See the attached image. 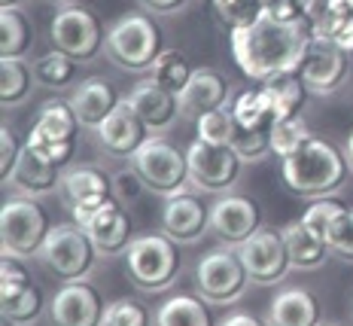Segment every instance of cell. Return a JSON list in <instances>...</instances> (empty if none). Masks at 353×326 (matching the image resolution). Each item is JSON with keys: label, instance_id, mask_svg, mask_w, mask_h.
Listing matches in <instances>:
<instances>
[{"label": "cell", "instance_id": "obj_1", "mask_svg": "<svg viewBox=\"0 0 353 326\" xmlns=\"http://www.w3.org/2000/svg\"><path fill=\"white\" fill-rule=\"evenodd\" d=\"M311 43H314L311 16L283 21L271 16L268 10H262V16L253 25L232 31L234 61L256 83H268V79L299 73Z\"/></svg>", "mask_w": 353, "mask_h": 326}, {"label": "cell", "instance_id": "obj_2", "mask_svg": "<svg viewBox=\"0 0 353 326\" xmlns=\"http://www.w3.org/2000/svg\"><path fill=\"white\" fill-rule=\"evenodd\" d=\"M347 155L314 135L283 159V183L301 198H329L347 180Z\"/></svg>", "mask_w": 353, "mask_h": 326}, {"label": "cell", "instance_id": "obj_3", "mask_svg": "<svg viewBox=\"0 0 353 326\" xmlns=\"http://www.w3.org/2000/svg\"><path fill=\"white\" fill-rule=\"evenodd\" d=\"M161 31L143 12H125L110 25L104 40V55L116 68L128 73H143L161 55Z\"/></svg>", "mask_w": 353, "mask_h": 326}, {"label": "cell", "instance_id": "obj_4", "mask_svg": "<svg viewBox=\"0 0 353 326\" xmlns=\"http://www.w3.org/2000/svg\"><path fill=\"white\" fill-rule=\"evenodd\" d=\"M125 271L128 280L141 293H161L180 275V250L176 241L165 232H150L131 241L125 253Z\"/></svg>", "mask_w": 353, "mask_h": 326}, {"label": "cell", "instance_id": "obj_5", "mask_svg": "<svg viewBox=\"0 0 353 326\" xmlns=\"http://www.w3.org/2000/svg\"><path fill=\"white\" fill-rule=\"evenodd\" d=\"M131 174L141 180L146 192L161 198H174L183 195L189 186V159L183 150H176L171 140L156 135L134 153Z\"/></svg>", "mask_w": 353, "mask_h": 326}, {"label": "cell", "instance_id": "obj_6", "mask_svg": "<svg viewBox=\"0 0 353 326\" xmlns=\"http://www.w3.org/2000/svg\"><path fill=\"white\" fill-rule=\"evenodd\" d=\"M49 229L52 226L46 220V211L34 198L16 195L6 198L3 207H0V247H3V256H40Z\"/></svg>", "mask_w": 353, "mask_h": 326}, {"label": "cell", "instance_id": "obj_7", "mask_svg": "<svg viewBox=\"0 0 353 326\" xmlns=\"http://www.w3.org/2000/svg\"><path fill=\"white\" fill-rule=\"evenodd\" d=\"M40 259L64 284L68 280H85L94 271V262H98V247L92 244V238L79 223H64L49 229Z\"/></svg>", "mask_w": 353, "mask_h": 326}, {"label": "cell", "instance_id": "obj_8", "mask_svg": "<svg viewBox=\"0 0 353 326\" xmlns=\"http://www.w3.org/2000/svg\"><path fill=\"white\" fill-rule=\"evenodd\" d=\"M49 37H52V49L70 55L77 64H88L98 58V52L104 49V28H101L98 16L85 6H58L49 25Z\"/></svg>", "mask_w": 353, "mask_h": 326}, {"label": "cell", "instance_id": "obj_9", "mask_svg": "<svg viewBox=\"0 0 353 326\" xmlns=\"http://www.w3.org/2000/svg\"><path fill=\"white\" fill-rule=\"evenodd\" d=\"M186 159H189V183L198 192H210V195H229L234 183L241 180V168H244V159L232 146L208 144L201 137H195L189 144Z\"/></svg>", "mask_w": 353, "mask_h": 326}, {"label": "cell", "instance_id": "obj_10", "mask_svg": "<svg viewBox=\"0 0 353 326\" xmlns=\"http://www.w3.org/2000/svg\"><path fill=\"white\" fill-rule=\"evenodd\" d=\"M247 269L238 256V247H219L201 256L195 269V284L198 293L208 305H232L238 302L247 290Z\"/></svg>", "mask_w": 353, "mask_h": 326}, {"label": "cell", "instance_id": "obj_11", "mask_svg": "<svg viewBox=\"0 0 353 326\" xmlns=\"http://www.w3.org/2000/svg\"><path fill=\"white\" fill-rule=\"evenodd\" d=\"M238 256L247 269V278L259 287L281 284V280L292 271L283 232H277V229H259L253 238H247L238 247Z\"/></svg>", "mask_w": 353, "mask_h": 326}, {"label": "cell", "instance_id": "obj_12", "mask_svg": "<svg viewBox=\"0 0 353 326\" xmlns=\"http://www.w3.org/2000/svg\"><path fill=\"white\" fill-rule=\"evenodd\" d=\"M43 308V293L16 256L0 259V314L16 326H34Z\"/></svg>", "mask_w": 353, "mask_h": 326}, {"label": "cell", "instance_id": "obj_13", "mask_svg": "<svg viewBox=\"0 0 353 326\" xmlns=\"http://www.w3.org/2000/svg\"><path fill=\"white\" fill-rule=\"evenodd\" d=\"M73 220L85 229V235L92 238V244L98 247L101 256L128 253V247H131V220H128V211L122 207L119 198L110 195L107 202H101L98 207H92V211L73 213Z\"/></svg>", "mask_w": 353, "mask_h": 326}, {"label": "cell", "instance_id": "obj_14", "mask_svg": "<svg viewBox=\"0 0 353 326\" xmlns=\"http://www.w3.org/2000/svg\"><path fill=\"white\" fill-rule=\"evenodd\" d=\"M299 77L305 79L307 92H314V95L338 92L344 86V79H347V52L332 40L314 37L311 49H307L305 61H301Z\"/></svg>", "mask_w": 353, "mask_h": 326}, {"label": "cell", "instance_id": "obj_15", "mask_svg": "<svg viewBox=\"0 0 353 326\" xmlns=\"http://www.w3.org/2000/svg\"><path fill=\"white\" fill-rule=\"evenodd\" d=\"M262 229V211L247 195H223L210 207V232L219 241L241 247Z\"/></svg>", "mask_w": 353, "mask_h": 326}, {"label": "cell", "instance_id": "obj_16", "mask_svg": "<svg viewBox=\"0 0 353 326\" xmlns=\"http://www.w3.org/2000/svg\"><path fill=\"white\" fill-rule=\"evenodd\" d=\"M104 311V302L92 284L68 280L49 302V320L52 326H101Z\"/></svg>", "mask_w": 353, "mask_h": 326}, {"label": "cell", "instance_id": "obj_17", "mask_svg": "<svg viewBox=\"0 0 353 326\" xmlns=\"http://www.w3.org/2000/svg\"><path fill=\"white\" fill-rule=\"evenodd\" d=\"M94 135H98V144L107 155H113V159H128V162L134 159V153L152 137L150 128L141 122V116L128 107L125 98L119 107L94 128Z\"/></svg>", "mask_w": 353, "mask_h": 326}, {"label": "cell", "instance_id": "obj_18", "mask_svg": "<svg viewBox=\"0 0 353 326\" xmlns=\"http://www.w3.org/2000/svg\"><path fill=\"white\" fill-rule=\"evenodd\" d=\"M161 232L176 244H195L210 232V207L198 195H174L165 198L161 207Z\"/></svg>", "mask_w": 353, "mask_h": 326}, {"label": "cell", "instance_id": "obj_19", "mask_svg": "<svg viewBox=\"0 0 353 326\" xmlns=\"http://www.w3.org/2000/svg\"><path fill=\"white\" fill-rule=\"evenodd\" d=\"M125 101H128V107L141 116V122L150 128L152 137L165 135V131L176 122V116H183L180 98H176L174 92H168V88H161L159 83H152V79L137 83L128 95H125Z\"/></svg>", "mask_w": 353, "mask_h": 326}, {"label": "cell", "instance_id": "obj_20", "mask_svg": "<svg viewBox=\"0 0 353 326\" xmlns=\"http://www.w3.org/2000/svg\"><path fill=\"white\" fill-rule=\"evenodd\" d=\"M58 195L70 207V213H79L107 202L113 195V186H110V177L98 165H73L61 174Z\"/></svg>", "mask_w": 353, "mask_h": 326}, {"label": "cell", "instance_id": "obj_21", "mask_svg": "<svg viewBox=\"0 0 353 326\" xmlns=\"http://www.w3.org/2000/svg\"><path fill=\"white\" fill-rule=\"evenodd\" d=\"M180 110L183 116H192V119H201L210 110H219L229 104V86L219 77L213 68H195L192 79L186 83L180 95Z\"/></svg>", "mask_w": 353, "mask_h": 326}, {"label": "cell", "instance_id": "obj_22", "mask_svg": "<svg viewBox=\"0 0 353 326\" xmlns=\"http://www.w3.org/2000/svg\"><path fill=\"white\" fill-rule=\"evenodd\" d=\"M119 104H122V98L116 95V88L110 86L107 79H98V77L79 83L70 95V107H73V113H77L79 125H83V128H92V131L98 128Z\"/></svg>", "mask_w": 353, "mask_h": 326}, {"label": "cell", "instance_id": "obj_23", "mask_svg": "<svg viewBox=\"0 0 353 326\" xmlns=\"http://www.w3.org/2000/svg\"><path fill=\"white\" fill-rule=\"evenodd\" d=\"M61 174H64L61 168L49 165V162L40 159V155H37L31 146H25L6 183H10V186L19 192V195L34 198V195H46V192H55L58 183H61ZM6 183H3V186H6Z\"/></svg>", "mask_w": 353, "mask_h": 326}, {"label": "cell", "instance_id": "obj_24", "mask_svg": "<svg viewBox=\"0 0 353 326\" xmlns=\"http://www.w3.org/2000/svg\"><path fill=\"white\" fill-rule=\"evenodd\" d=\"M268 326H320V305L305 287H283L268 305Z\"/></svg>", "mask_w": 353, "mask_h": 326}, {"label": "cell", "instance_id": "obj_25", "mask_svg": "<svg viewBox=\"0 0 353 326\" xmlns=\"http://www.w3.org/2000/svg\"><path fill=\"white\" fill-rule=\"evenodd\" d=\"M259 92H262V101H265V107H268V113L274 122L301 116V107H305V101H307V86L299 73L268 79V83L259 86Z\"/></svg>", "mask_w": 353, "mask_h": 326}, {"label": "cell", "instance_id": "obj_26", "mask_svg": "<svg viewBox=\"0 0 353 326\" xmlns=\"http://www.w3.org/2000/svg\"><path fill=\"white\" fill-rule=\"evenodd\" d=\"M283 232V241H286V250H290V262L292 269L299 271H314L320 269L323 262L329 259V247L326 241L317 238V235L311 232L305 223H290L286 229H281Z\"/></svg>", "mask_w": 353, "mask_h": 326}, {"label": "cell", "instance_id": "obj_27", "mask_svg": "<svg viewBox=\"0 0 353 326\" xmlns=\"http://www.w3.org/2000/svg\"><path fill=\"white\" fill-rule=\"evenodd\" d=\"M156 326H213L208 302L192 293H176L161 302L156 311Z\"/></svg>", "mask_w": 353, "mask_h": 326}, {"label": "cell", "instance_id": "obj_28", "mask_svg": "<svg viewBox=\"0 0 353 326\" xmlns=\"http://www.w3.org/2000/svg\"><path fill=\"white\" fill-rule=\"evenodd\" d=\"M34 128L52 140L73 144V137H77V131L83 128V125H79L77 113H73L70 101H49V104H43L40 113H37Z\"/></svg>", "mask_w": 353, "mask_h": 326}, {"label": "cell", "instance_id": "obj_29", "mask_svg": "<svg viewBox=\"0 0 353 326\" xmlns=\"http://www.w3.org/2000/svg\"><path fill=\"white\" fill-rule=\"evenodd\" d=\"M192 64L186 61V55L176 49H165L161 55L152 61L150 68V79L152 83H159L161 88H168V92L180 95L183 88H186V83L192 79Z\"/></svg>", "mask_w": 353, "mask_h": 326}, {"label": "cell", "instance_id": "obj_30", "mask_svg": "<svg viewBox=\"0 0 353 326\" xmlns=\"http://www.w3.org/2000/svg\"><path fill=\"white\" fill-rule=\"evenodd\" d=\"M31 40L34 31L19 10H0V58H21Z\"/></svg>", "mask_w": 353, "mask_h": 326}, {"label": "cell", "instance_id": "obj_31", "mask_svg": "<svg viewBox=\"0 0 353 326\" xmlns=\"http://www.w3.org/2000/svg\"><path fill=\"white\" fill-rule=\"evenodd\" d=\"M34 77L40 86L46 88H68L73 86V79H77V61H73L70 55H64V52H46V55H40L34 61Z\"/></svg>", "mask_w": 353, "mask_h": 326}, {"label": "cell", "instance_id": "obj_32", "mask_svg": "<svg viewBox=\"0 0 353 326\" xmlns=\"http://www.w3.org/2000/svg\"><path fill=\"white\" fill-rule=\"evenodd\" d=\"M31 92V70L21 64V58H0V104L16 107Z\"/></svg>", "mask_w": 353, "mask_h": 326}, {"label": "cell", "instance_id": "obj_33", "mask_svg": "<svg viewBox=\"0 0 353 326\" xmlns=\"http://www.w3.org/2000/svg\"><path fill=\"white\" fill-rule=\"evenodd\" d=\"M195 128H198V137H201V140H208V144L234 146V140H238L241 125L234 122L232 107H229V104H225V107L210 110V113H204L201 119H195Z\"/></svg>", "mask_w": 353, "mask_h": 326}, {"label": "cell", "instance_id": "obj_34", "mask_svg": "<svg viewBox=\"0 0 353 326\" xmlns=\"http://www.w3.org/2000/svg\"><path fill=\"white\" fill-rule=\"evenodd\" d=\"M229 107H232L234 122H238L241 128H247V131L265 128V125H274V119H271V113H268V107H265V101H262L259 88L238 92V98L229 101Z\"/></svg>", "mask_w": 353, "mask_h": 326}, {"label": "cell", "instance_id": "obj_35", "mask_svg": "<svg viewBox=\"0 0 353 326\" xmlns=\"http://www.w3.org/2000/svg\"><path fill=\"white\" fill-rule=\"evenodd\" d=\"M210 10L223 28L238 31V28L253 25V21L262 16L265 3L262 0H210Z\"/></svg>", "mask_w": 353, "mask_h": 326}, {"label": "cell", "instance_id": "obj_36", "mask_svg": "<svg viewBox=\"0 0 353 326\" xmlns=\"http://www.w3.org/2000/svg\"><path fill=\"white\" fill-rule=\"evenodd\" d=\"M314 131L307 128V122L301 116H292V119H281L271 125V153H277L281 159L292 155L305 140H311Z\"/></svg>", "mask_w": 353, "mask_h": 326}, {"label": "cell", "instance_id": "obj_37", "mask_svg": "<svg viewBox=\"0 0 353 326\" xmlns=\"http://www.w3.org/2000/svg\"><path fill=\"white\" fill-rule=\"evenodd\" d=\"M314 37H323V40L338 43L344 52H353V16L347 12H329L323 10V16L314 19Z\"/></svg>", "mask_w": 353, "mask_h": 326}, {"label": "cell", "instance_id": "obj_38", "mask_svg": "<svg viewBox=\"0 0 353 326\" xmlns=\"http://www.w3.org/2000/svg\"><path fill=\"white\" fill-rule=\"evenodd\" d=\"M150 308L137 299H116L113 305H107L104 311V323L101 326H152Z\"/></svg>", "mask_w": 353, "mask_h": 326}, {"label": "cell", "instance_id": "obj_39", "mask_svg": "<svg viewBox=\"0 0 353 326\" xmlns=\"http://www.w3.org/2000/svg\"><path fill=\"white\" fill-rule=\"evenodd\" d=\"M326 247L332 256L344 259V262H353V207H344L341 217L329 226Z\"/></svg>", "mask_w": 353, "mask_h": 326}, {"label": "cell", "instance_id": "obj_40", "mask_svg": "<svg viewBox=\"0 0 353 326\" xmlns=\"http://www.w3.org/2000/svg\"><path fill=\"white\" fill-rule=\"evenodd\" d=\"M341 211H344V204H341V202H335V198H314V204L307 207L305 213H301V223L311 229V232L317 235V238L326 241L329 226H332L335 220L341 217Z\"/></svg>", "mask_w": 353, "mask_h": 326}, {"label": "cell", "instance_id": "obj_41", "mask_svg": "<svg viewBox=\"0 0 353 326\" xmlns=\"http://www.w3.org/2000/svg\"><path fill=\"white\" fill-rule=\"evenodd\" d=\"M25 146H31V150L40 155V159H46L49 165L55 168H64L68 162L73 159V144H61V140H52L46 135H40L37 128H31V135H28Z\"/></svg>", "mask_w": 353, "mask_h": 326}, {"label": "cell", "instance_id": "obj_42", "mask_svg": "<svg viewBox=\"0 0 353 326\" xmlns=\"http://www.w3.org/2000/svg\"><path fill=\"white\" fill-rule=\"evenodd\" d=\"M21 150H25V146L19 144L16 131H12L10 125H3V128H0V177H3V183L10 180V174H12V168H16Z\"/></svg>", "mask_w": 353, "mask_h": 326}, {"label": "cell", "instance_id": "obj_43", "mask_svg": "<svg viewBox=\"0 0 353 326\" xmlns=\"http://www.w3.org/2000/svg\"><path fill=\"white\" fill-rule=\"evenodd\" d=\"M150 12H156V16H174V12H180L183 6L189 3V0H141Z\"/></svg>", "mask_w": 353, "mask_h": 326}, {"label": "cell", "instance_id": "obj_44", "mask_svg": "<svg viewBox=\"0 0 353 326\" xmlns=\"http://www.w3.org/2000/svg\"><path fill=\"white\" fill-rule=\"evenodd\" d=\"M219 326H268L262 323L256 314H250V311H234V314H229Z\"/></svg>", "mask_w": 353, "mask_h": 326}, {"label": "cell", "instance_id": "obj_45", "mask_svg": "<svg viewBox=\"0 0 353 326\" xmlns=\"http://www.w3.org/2000/svg\"><path fill=\"white\" fill-rule=\"evenodd\" d=\"M323 10L329 12H347V16H353V0H326V6Z\"/></svg>", "mask_w": 353, "mask_h": 326}, {"label": "cell", "instance_id": "obj_46", "mask_svg": "<svg viewBox=\"0 0 353 326\" xmlns=\"http://www.w3.org/2000/svg\"><path fill=\"white\" fill-rule=\"evenodd\" d=\"M296 3H299V10L305 12V16L314 19V12H317V3H320V0H296Z\"/></svg>", "mask_w": 353, "mask_h": 326}, {"label": "cell", "instance_id": "obj_47", "mask_svg": "<svg viewBox=\"0 0 353 326\" xmlns=\"http://www.w3.org/2000/svg\"><path fill=\"white\" fill-rule=\"evenodd\" d=\"M344 155H347V165H350V171H353V131H350V137H347V146H344Z\"/></svg>", "mask_w": 353, "mask_h": 326}, {"label": "cell", "instance_id": "obj_48", "mask_svg": "<svg viewBox=\"0 0 353 326\" xmlns=\"http://www.w3.org/2000/svg\"><path fill=\"white\" fill-rule=\"evenodd\" d=\"M21 0H0V10H19Z\"/></svg>", "mask_w": 353, "mask_h": 326}, {"label": "cell", "instance_id": "obj_49", "mask_svg": "<svg viewBox=\"0 0 353 326\" xmlns=\"http://www.w3.org/2000/svg\"><path fill=\"white\" fill-rule=\"evenodd\" d=\"M49 3H55V6H68L70 0H49Z\"/></svg>", "mask_w": 353, "mask_h": 326}, {"label": "cell", "instance_id": "obj_50", "mask_svg": "<svg viewBox=\"0 0 353 326\" xmlns=\"http://www.w3.org/2000/svg\"><path fill=\"white\" fill-rule=\"evenodd\" d=\"M320 326H341V323H320Z\"/></svg>", "mask_w": 353, "mask_h": 326}, {"label": "cell", "instance_id": "obj_51", "mask_svg": "<svg viewBox=\"0 0 353 326\" xmlns=\"http://www.w3.org/2000/svg\"><path fill=\"white\" fill-rule=\"evenodd\" d=\"M3 326H16V323H10V320H3Z\"/></svg>", "mask_w": 353, "mask_h": 326}, {"label": "cell", "instance_id": "obj_52", "mask_svg": "<svg viewBox=\"0 0 353 326\" xmlns=\"http://www.w3.org/2000/svg\"><path fill=\"white\" fill-rule=\"evenodd\" d=\"M262 3H271V0H262Z\"/></svg>", "mask_w": 353, "mask_h": 326}]
</instances>
